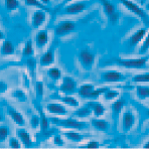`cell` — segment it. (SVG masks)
<instances>
[{"label": "cell", "instance_id": "obj_1", "mask_svg": "<svg viewBox=\"0 0 149 149\" xmlns=\"http://www.w3.org/2000/svg\"><path fill=\"white\" fill-rule=\"evenodd\" d=\"M52 123L56 124L58 126L63 127L65 129H70V130H86L89 128V124L87 122L79 121L74 118H67V119H60V118H52Z\"/></svg>", "mask_w": 149, "mask_h": 149}, {"label": "cell", "instance_id": "obj_2", "mask_svg": "<svg viewBox=\"0 0 149 149\" xmlns=\"http://www.w3.org/2000/svg\"><path fill=\"white\" fill-rule=\"evenodd\" d=\"M149 58H119L117 63L126 69H142L147 65Z\"/></svg>", "mask_w": 149, "mask_h": 149}, {"label": "cell", "instance_id": "obj_3", "mask_svg": "<svg viewBox=\"0 0 149 149\" xmlns=\"http://www.w3.org/2000/svg\"><path fill=\"white\" fill-rule=\"evenodd\" d=\"M78 60L80 62L81 65L83 67V69H85L86 71H90L94 67V63H95L96 61V56L92 52H90V50L82 49L79 52Z\"/></svg>", "mask_w": 149, "mask_h": 149}, {"label": "cell", "instance_id": "obj_4", "mask_svg": "<svg viewBox=\"0 0 149 149\" xmlns=\"http://www.w3.org/2000/svg\"><path fill=\"white\" fill-rule=\"evenodd\" d=\"M120 1H121V3L123 4L129 11L132 12L133 14H135L136 16L139 17V18L143 19L145 23H149L148 15L146 14V12L144 11L139 5H137L135 2H133L132 0H120Z\"/></svg>", "mask_w": 149, "mask_h": 149}, {"label": "cell", "instance_id": "obj_5", "mask_svg": "<svg viewBox=\"0 0 149 149\" xmlns=\"http://www.w3.org/2000/svg\"><path fill=\"white\" fill-rule=\"evenodd\" d=\"M135 124V115L132 111L129 109L123 112L122 114V119H121V127L122 131L124 133H127L131 131Z\"/></svg>", "mask_w": 149, "mask_h": 149}, {"label": "cell", "instance_id": "obj_6", "mask_svg": "<svg viewBox=\"0 0 149 149\" xmlns=\"http://www.w3.org/2000/svg\"><path fill=\"white\" fill-rule=\"evenodd\" d=\"M77 88H78V84H77L76 81L72 77L65 76L63 78L62 84L60 86V91L65 94V95H71L76 91H78Z\"/></svg>", "mask_w": 149, "mask_h": 149}, {"label": "cell", "instance_id": "obj_7", "mask_svg": "<svg viewBox=\"0 0 149 149\" xmlns=\"http://www.w3.org/2000/svg\"><path fill=\"white\" fill-rule=\"evenodd\" d=\"M101 78L105 83H122L126 81V76L117 71H106L102 73Z\"/></svg>", "mask_w": 149, "mask_h": 149}, {"label": "cell", "instance_id": "obj_8", "mask_svg": "<svg viewBox=\"0 0 149 149\" xmlns=\"http://www.w3.org/2000/svg\"><path fill=\"white\" fill-rule=\"evenodd\" d=\"M76 29V23L72 21H63L54 28V33L56 36H63L73 32Z\"/></svg>", "mask_w": 149, "mask_h": 149}, {"label": "cell", "instance_id": "obj_9", "mask_svg": "<svg viewBox=\"0 0 149 149\" xmlns=\"http://www.w3.org/2000/svg\"><path fill=\"white\" fill-rule=\"evenodd\" d=\"M47 111L49 114L56 116H65L69 114V111L65 105L60 104V103H49L47 105Z\"/></svg>", "mask_w": 149, "mask_h": 149}, {"label": "cell", "instance_id": "obj_10", "mask_svg": "<svg viewBox=\"0 0 149 149\" xmlns=\"http://www.w3.org/2000/svg\"><path fill=\"white\" fill-rule=\"evenodd\" d=\"M87 8V3L84 1H78V2H74V3L69 4L68 6H65V12L67 14H79V13L83 12L85 9Z\"/></svg>", "mask_w": 149, "mask_h": 149}, {"label": "cell", "instance_id": "obj_11", "mask_svg": "<svg viewBox=\"0 0 149 149\" xmlns=\"http://www.w3.org/2000/svg\"><path fill=\"white\" fill-rule=\"evenodd\" d=\"M147 33H148V30H147V28H145V27L137 29L136 31L131 36L130 39H129V45H130V47H136L138 43L141 42V40H143V39L145 38Z\"/></svg>", "mask_w": 149, "mask_h": 149}, {"label": "cell", "instance_id": "obj_12", "mask_svg": "<svg viewBox=\"0 0 149 149\" xmlns=\"http://www.w3.org/2000/svg\"><path fill=\"white\" fill-rule=\"evenodd\" d=\"M47 19V11L43 9H37L31 17V24L33 28H39Z\"/></svg>", "mask_w": 149, "mask_h": 149}, {"label": "cell", "instance_id": "obj_13", "mask_svg": "<svg viewBox=\"0 0 149 149\" xmlns=\"http://www.w3.org/2000/svg\"><path fill=\"white\" fill-rule=\"evenodd\" d=\"M91 125L98 132H108L110 129V123L105 119L100 118H94L91 120Z\"/></svg>", "mask_w": 149, "mask_h": 149}, {"label": "cell", "instance_id": "obj_14", "mask_svg": "<svg viewBox=\"0 0 149 149\" xmlns=\"http://www.w3.org/2000/svg\"><path fill=\"white\" fill-rule=\"evenodd\" d=\"M17 137L19 138V140L21 141V143L23 144V146L26 148H29L32 146V139L30 136L29 132L24 128H19L17 129Z\"/></svg>", "mask_w": 149, "mask_h": 149}, {"label": "cell", "instance_id": "obj_15", "mask_svg": "<svg viewBox=\"0 0 149 149\" xmlns=\"http://www.w3.org/2000/svg\"><path fill=\"white\" fill-rule=\"evenodd\" d=\"M49 39V31L47 29H42L37 31L36 36V47L38 49H42L43 47L47 45Z\"/></svg>", "mask_w": 149, "mask_h": 149}, {"label": "cell", "instance_id": "obj_16", "mask_svg": "<svg viewBox=\"0 0 149 149\" xmlns=\"http://www.w3.org/2000/svg\"><path fill=\"white\" fill-rule=\"evenodd\" d=\"M95 85L91 84V83H85V84L81 85L80 88L78 89V95L80 97L84 98V99H89L90 95L92 92L95 90Z\"/></svg>", "mask_w": 149, "mask_h": 149}, {"label": "cell", "instance_id": "obj_17", "mask_svg": "<svg viewBox=\"0 0 149 149\" xmlns=\"http://www.w3.org/2000/svg\"><path fill=\"white\" fill-rule=\"evenodd\" d=\"M54 61H56V56H54V49H49L41 56L39 63H40L41 67H49V65H52V63H54Z\"/></svg>", "mask_w": 149, "mask_h": 149}, {"label": "cell", "instance_id": "obj_18", "mask_svg": "<svg viewBox=\"0 0 149 149\" xmlns=\"http://www.w3.org/2000/svg\"><path fill=\"white\" fill-rule=\"evenodd\" d=\"M8 115H9V117L11 118V120L13 122H14L16 125H18V126H24L25 125V119L24 117H23V115L20 113V112L14 110V109L12 108H9L8 109Z\"/></svg>", "mask_w": 149, "mask_h": 149}, {"label": "cell", "instance_id": "obj_19", "mask_svg": "<svg viewBox=\"0 0 149 149\" xmlns=\"http://www.w3.org/2000/svg\"><path fill=\"white\" fill-rule=\"evenodd\" d=\"M88 105L90 106V108L93 111V114L95 115V117H102L104 116V114L106 113V108L103 104L98 102H90L88 103Z\"/></svg>", "mask_w": 149, "mask_h": 149}, {"label": "cell", "instance_id": "obj_20", "mask_svg": "<svg viewBox=\"0 0 149 149\" xmlns=\"http://www.w3.org/2000/svg\"><path fill=\"white\" fill-rule=\"evenodd\" d=\"M63 136H65V138H67L68 140H70V141L72 142H81L83 141V140L86 138V135L82 134V133H79L77 132V131H68V132H65L63 133Z\"/></svg>", "mask_w": 149, "mask_h": 149}, {"label": "cell", "instance_id": "obj_21", "mask_svg": "<svg viewBox=\"0 0 149 149\" xmlns=\"http://www.w3.org/2000/svg\"><path fill=\"white\" fill-rule=\"evenodd\" d=\"M15 52L14 45L10 40H4L1 45V54L2 56H11Z\"/></svg>", "mask_w": 149, "mask_h": 149}, {"label": "cell", "instance_id": "obj_22", "mask_svg": "<svg viewBox=\"0 0 149 149\" xmlns=\"http://www.w3.org/2000/svg\"><path fill=\"white\" fill-rule=\"evenodd\" d=\"M93 113V111H92V109L90 108L89 105H86V106L82 107V108L78 109V110H76L73 113L74 116H76L77 118H81V119H83V118H87V117H90L91 116V114Z\"/></svg>", "mask_w": 149, "mask_h": 149}, {"label": "cell", "instance_id": "obj_23", "mask_svg": "<svg viewBox=\"0 0 149 149\" xmlns=\"http://www.w3.org/2000/svg\"><path fill=\"white\" fill-rule=\"evenodd\" d=\"M125 104H126V100L125 99H117L112 104V106H111L112 112H113V115L115 116V117H118V115L121 113Z\"/></svg>", "mask_w": 149, "mask_h": 149}, {"label": "cell", "instance_id": "obj_24", "mask_svg": "<svg viewBox=\"0 0 149 149\" xmlns=\"http://www.w3.org/2000/svg\"><path fill=\"white\" fill-rule=\"evenodd\" d=\"M136 96L139 100H144L149 98V87L145 86H137L136 88Z\"/></svg>", "mask_w": 149, "mask_h": 149}, {"label": "cell", "instance_id": "obj_25", "mask_svg": "<svg viewBox=\"0 0 149 149\" xmlns=\"http://www.w3.org/2000/svg\"><path fill=\"white\" fill-rule=\"evenodd\" d=\"M102 4H103V9H104L105 13H106L108 17H110L111 15H113L114 13L116 12L115 6H114V4L109 1V0H103Z\"/></svg>", "mask_w": 149, "mask_h": 149}, {"label": "cell", "instance_id": "obj_26", "mask_svg": "<svg viewBox=\"0 0 149 149\" xmlns=\"http://www.w3.org/2000/svg\"><path fill=\"white\" fill-rule=\"evenodd\" d=\"M62 101H63V104L67 105V106H69V107L77 108V107L80 106V102H79L76 98L73 97V96H71V95H67V96H65V97H63Z\"/></svg>", "mask_w": 149, "mask_h": 149}, {"label": "cell", "instance_id": "obj_27", "mask_svg": "<svg viewBox=\"0 0 149 149\" xmlns=\"http://www.w3.org/2000/svg\"><path fill=\"white\" fill-rule=\"evenodd\" d=\"M49 78L52 79V81H58L62 78V71L58 68H49L47 72Z\"/></svg>", "mask_w": 149, "mask_h": 149}, {"label": "cell", "instance_id": "obj_28", "mask_svg": "<svg viewBox=\"0 0 149 149\" xmlns=\"http://www.w3.org/2000/svg\"><path fill=\"white\" fill-rule=\"evenodd\" d=\"M133 83H149V73L137 74L132 77Z\"/></svg>", "mask_w": 149, "mask_h": 149}, {"label": "cell", "instance_id": "obj_29", "mask_svg": "<svg viewBox=\"0 0 149 149\" xmlns=\"http://www.w3.org/2000/svg\"><path fill=\"white\" fill-rule=\"evenodd\" d=\"M25 4L27 6H32V7H37L38 9H43L45 11H47V7L45 6V4H43L40 0H24Z\"/></svg>", "mask_w": 149, "mask_h": 149}, {"label": "cell", "instance_id": "obj_30", "mask_svg": "<svg viewBox=\"0 0 149 149\" xmlns=\"http://www.w3.org/2000/svg\"><path fill=\"white\" fill-rule=\"evenodd\" d=\"M4 4H5L6 10H8V11H13L20 6L19 0H4Z\"/></svg>", "mask_w": 149, "mask_h": 149}, {"label": "cell", "instance_id": "obj_31", "mask_svg": "<svg viewBox=\"0 0 149 149\" xmlns=\"http://www.w3.org/2000/svg\"><path fill=\"white\" fill-rule=\"evenodd\" d=\"M119 95H120V92L117 91V90H108V91L103 95V98L106 101H112V100L117 99V98L119 97Z\"/></svg>", "mask_w": 149, "mask_h": 149}, {"label": "cell", "instance_id": "obj_32", "mask_svg": "<svg viewBox=\"0 0 149 149\" xmlns=\"http://www.w3.org/2000/svg\"><path fill=\"white\" fill-rule=\"evenodd\" d=\"M22 54L24 56H33V54H34V49H33V45H32V41L31 40H27L25 42Z\"/></svg>", "mask_w": 149, "mask_h": 149}, {"label": "cell", "instance_id": "obj_33", "mask_svg": "<svg viewBox=\"0 0 149 149\" xmlns=\"http://www.w3.org/2000/svg\"><path fill=\"white\" fill-rule=\"evenodd\" d=\"M10 134V130L6 125H0V143L4 142Z\"/></svg>", "mask_w": 149, "mask_h": 149}, {"label": "cell", "instance_id": "obj_34", "mask_svg": "<svg viewBox=\"0 0 149 149\" xmlns=\"http://www.w3.org/2000/svg\"><path fill=\"white\" fill-rule=\"evenodd\" d=\"M149 50V32L147 33V36H145V38L143 39V42H142L141 47L139 49V54H146Z\"/></svg>", "mask_w": 149, "mask_h": 149}, {"label": "cell", "instance_id": "obj_35", "mask_svg": "<svg viewBox=\"0 0 149 149\" xmlns=\"http://www.w3.org/2000/svg\"><path fill=\"white\" fill-rule=\"evenodd\" d=\"M12 97L15 98L16 100L20 101V102H24V101H26V99H27L26 94L22 90H16V91L12 92Z\"/></svg>", "mask_w": 149, "mask_h": 149}, {"label": "cell", "instance_id": "obj_36", "mask_svg": "<svg viewBox=\"0 0 149 149\" xmlns=\"http://www.w3.org/2000/svg\"><path fill=\"white\" fill-rule=\"evenodd\" d=\"M49 127V119L45 117V115L40 111V128L42 131H47Z\"/></svg>", "mask_w": 149, "mask_h": 149}, {"label": "cell", "instance_id": "obj_37", "mask_svg": "<svg viewBox=\"0 0 149 149\" xmlns=\"http://www.w3.org/2000/svg\"><path fill=\"white\" fill-rule=\"evenodd\" d=\"M36 96L39 98H41L45 93V86H43V83L41 81H37L36 83Z\"/></svg>", "mask_w": 149, "mask_h": 149}, {"label": "cell", "instance_id": "obj_38", "mask_svg": "<svg viewBox=\"0 0 149 149\" xmlns=\"http://www.w3.org/2000/svg\"><path fill=\"white\" fill-rule=\"evenodd\" d=\"M20 140H19L18 137H10L9 141H8V144H9L10 148H20L21 144H20Z\"/></svg>", "mask_w": 149, "mask_h": 149}, {"label": "cell", "instance_id": "obj_39", "mask_svg": "<svg viewBox=\"0 0 149 149\" xmlns=\"http://www.w3.org/2000/svg\"><path fill=\"white\" fill-rule=\"evenodd\" d=\"M30 126L32 129H36L40 127V117L37 115H33L30 118Z\"/></svg>", "mask_w": 149, "mask_h": 149}, {"label": "cell", "instance_id": "obj_40", "mask_svg": "<svg viewBox=\"0 0 149 149\" xmlns=\"http://www.w3.org/2000/svg\"><path fill=\"white\" fill-rule=\"evenodd\" d=\"M84 148H99L100 147V142L97 141V140H91L89 141L86 145L82 146Z\"/></svg>", "mask_w": 149, "mask_h": 149}, {"label": "cell", "instance_id": "obj_41", "mask_svg": "<svg viewBox=\"0 0 149 149\" xmlns=\"http://www.w3.org/2000/svg\"><path fill=\"white\" fill-rule=\"evenodd\" d=\"M54 143L56 146H63L65 145V140L63 139V137L61 135H56L54 137Z\"/></svg>", "mask_w": 149, "mask_h": 149}, {"label": "cell", "instance_id": "obj_42", "mask_svg": "<svg viewBox=\"0 0 149 149\" xmlns=\"http://www.w3.org/2000/svg\"><path fill=\"white\" fill-rule=\"evenodd\" d=\"M7 90H8V85L5 82H3V81H0V95L6 93Z\"/></svg>", "mask_w": 149, "mask_h": 149}, {"label": "cell", "instance_id": "obj_43", "mask_svg": "<svg viewBox=\"0 0 149 149\" xmlns=\"http://www.w3.org/2000/svg\"><path fill=\"white\" fill-rule=\"evenodd\" d=\"M36 60H33V58H28L27 60V67L29 70H31V71H34V69H36Z\"/></svg>", "mask_w": 149, "mask_h": 149}, {"label": "cell", "instance_id": "obj_44", "mask_svg": "<svg viewBox=\"0 0 149 149\" xmlns=\"http://www.w3.org/2000/svg\"><path fill=\"white\" fill-rule=\"evenodd\" d=\"M109 19H110V21H111L112 23H115L116 21H117L118 19H119V13H118V12H115L113 15H111V16L109 17Z\"/></svg>", "mask_w": 149, "mask_h": 149}, {"label": "cell", "instance_id": "obj_45", "mask_svg": "<svg viewBox=\"0 0 149 149\" xmlns=\"http://www.w3.org/2000/svg\"><path fill=\"white\" fill-rule=\"evenodd\" d=\"M4 33H3V31H2V30H0V40H3L4 39Z\"/></svg>", "mask_w": 149, "mask_h": 149}, {"label": "cell", "instance_id": "obj_46", "mask_svg": "<svg viewBox=\"0 0 149 149\" xmlns=\"http://www.w3.org/2000/svg\"><path fill=\"white\" fill-rule=\"evenodd\" d=\"M41 2H42L43 4H45V5H47V4L50 3V0H40Z\"/></svg>", "mask_w": 149, "mask_h": 149}, {"label": "cell", "instance_id": "obj_47", "mask_svg": "<svg viewBox=\"0 0 149 149\" xmlns=\"http://www.w3.org/2000/svg\"><path fill=\"white\" fill-rule=\"evenodd\" d=\"M143 148H149V140L143 145Z\"/></svg>", "mask_w": 149, "mask_h": 149}, {"label": "cell", "instance_id": "obj_48", "mask_svg": "<svg viewBox=\"0 0 149 149\" xmlns=\"http://www.w3.org/2000/svg\"><path fill=\"white\" fill-rule=\"evenodd\" d=\"M3 119H4V118H3V115H2V114H0V122L3 121Z\"/></svg>", "mask_w": 149, "mask_h": 149}, {"label": "cell", "instance_id": "obj_49", "mask_svg": "<svg viewBox=\"0 0 149 149\" xmlns=\"http://www.w3.org/2000/svg\"><path fill=\"white\" fill-rule=\"evenodd\" d=\"M71 1H74V0H65V3H68V2H71Z\"/></svg>", "mask_w": 149, "mask_h": 149}]
</instances>
